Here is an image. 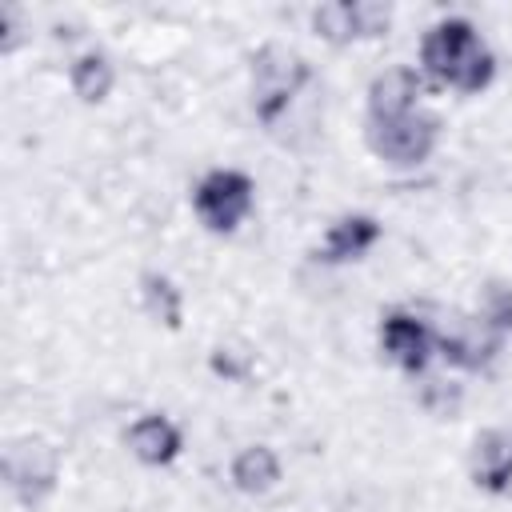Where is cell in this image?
I'll use <instances>...</instances> for the list:
<instances>
[{
	"label": "cell",
	"instance_id": "6da1fadb",
	"mask_svg": "<svg viewBox=\"0 0 512 512\" xmlns=\"http://www.w3.org/2000/svg\"><path fill=\"white\" fill-rule=\"evenodd\" d=\"M420 76L460 96H480L496 80V52L468 16H444L420 36Z\"/></svg>",
	"mask_w": 512,
	"mask_h": 512
},
{
	"label": "cell",
	"instance_id": "7a4b0ae2",
	"mask_svg": "<svg viewBox=\"0 0 512 512\" xmlns=\"http://www.w3.org/2000/svg\"><path fill=\"white\" fill-rule=\"evenodd\" d=\"M444 124L436 112H408V116H392V120H364V144L368 152L388 164V168H420L432 160V152L440 148Z\"/></svg>",
	"mask_w": 512,
	"mask_h": 512
},
{
	"label": "cell",
	"instance_id": "3957f363",
	"mask_svg": "<svg viewBox=\"0 0 512 512\" xmlns=\"http://www.w3.org/2000/svg\"><path fill=\"white\" fill-rule=\"evenodd\" d=\"M256 208V180L244 168H208L192 188V212L212 236H232Z\"/></svg>",
	"mask_w": 512,
	"mask_h": 512
},
{
	"label": "cell",
	"instance_id": "277c9868",
	"mask_svg": "<svg viewBox=\"0 0 512 512\" xmlns=\"http://www.w3.org/2000/svg\"><path fill=\"white\" fill-rule=\"evenodd\" d=\"M252 112L260 124H276L288 104L296 100V92L312 80V68L308 60L292 56V52H280V48H264L256 60H252Z\"/></svg>",
	"mask_w": 512,
	"mask_h": 512
},
{
	"label": "cell",
	"instance_id": "5b68a950",
	"mask_svg": "<svg viewBox=\"0 0 512 512\" xmlns=\"http://www.w3.org/2000/svg\"><path fill=\"white\" fill-rule=\"evenodd\" d=\"M380 352L404 376H424L428 364H432V356H436V332L416 312L392 308V312L380 316Z\"/></svg>",
	"mask_w": 512,
	"mask_h": 512
},
{
	"label": "cell",
	"instance_id": "8992f818",
	"mask_svg": "<svg viewBox=\"0 0 512 512\" xmlns=\"http://www.w3.org/2000/svg\"><path fill=\"white\" fill-rule=\"evenodd\" d=\"M4 480L8 488L24 500V504H40L56 480H60V456L56 448L40 444V440H16L4 452Z\"/></svg>",
	"mask_w": 512,
	"mask_h": 512
},
{
	"label": "cell",
	"instance_id": "52a82bcc",
	"mask_svg": "<svg viewBox=\"0 0 512 512\" xmlns=\"http://www.w3.org/2000/svg\"><path fill=\"white\" fill-rule=\"evenodd\" d=\"M424 96V76L412 64H392L384 72L372 76L368 92H364V120H392V116H408L420 108Z\"/></svg>",
	"mask_w": 512,
	"mask_h": 512
},
{
	"label": "cell",
	"instance_id": "ba28073f",
	"mask_svg": "<svg viewBox=\"0 0 512 512\" xmlns=\"http://www.w3.org/2000/svg\"><path fill=\"white\" fill-rule=\"evenodd\" d=\"M384 236V224L372 216V212H344L328 224L320 248H316V260L320 264H348V260H360L368 256Z\"/></svg>",
	"mask_w": 512,
	"mask_h": 512
},
{
	"label": "cell",
	"instance_id": "9c48e42d",
	"mask_svg": "<svg viewBox=\"0 0 512 512\" xmlns=\"http://www.w3.org/2000/svg\"><path fill=\"white\" fill-rule=\"evenodd\" d=\"M124 444H128V452H132L140 464H148V468H168V464H176L180 452H184V432H180V424L168 420L164 412H144V416H136V420L128 424Z\"/></svg>",
	"mask_w": 512,
	"mask_h": 512
},
{
	"label": "cell",
	"instance_id": "30bf717a",
	"mask_svg": "<svg viewBox=\"0 0 512 512\" xmlns=\"http://www.w3.org/2000/svg\"><path fill=\"white\" fill-rule=\"evenodd\" d=\"M468 472H472V484L476 488H484V492H508L512 488V432L484 428L472 440Z\"/></svg>",
	"mask_w": 512,
	"mask_h": 512
},
{
	"label": "cell",
	"instance_id": "8fae6325",
	"mask_svg": "<svg viewBox=\"0 0 512 512\" xmlns=\"http://www.w3.org/2000/svg\"><path fill=\"white\" fill-rule=\"evenodd\" d=\"M280 476H284V464L272 444H244L228 464V480L244 496H268L280 484Z\"/></svg>",
	"mask_w": 512,
	"mask_h": 512
},
{
	"label": "cell",
	"instance_id": "7c38bea8",
	"mask_svg": "<svg viewBox=\"0 0 512 512\" xmlns=\"http://www.w3.org/2000/svg\"><path fill=\"white\" fill-rule=\"evenodd\" d=\"M68 84H72V92H76L80 104H104L112 96V88H116V64H112V56L100 52V48L80 52L68 64Z\"/></svg>",
	"mask_w": 512,
	"mask_h": 512
},
{
	"label": "cell",
	"instance_id": "4fadbf2b",
	"mask_svg": "<svg viewBox=\"0 0 512 512\" xmlns=\"http://www.w3.org/2000/svg\"><path fill=\"white\" fill-rule=\"evenodd\" d=\"M496 352H500V336H492L484 324H480V336L476 332H436V356L456 368L480 372L492 364Z\"/></svg>",
	"mask_w": 512,
	"mask_h": 512
},
{
	"label": "cell",
	"instance_id": "5bb4252c",
	"mask_svg": "<svg viewBox=\"0 0 512 512\" xmlns=\"http://www.w3.org/2000/svg\"><path fill=\"white\" fill-rule=\"evenodd\" d=\"M140 300H144V312L156 324H164L168 332H176L184 324V292L176 288L172 276H164L156 268L140 272Z\"/></svg>",
	"mask_w": 512,
	"mask_h": 512
},
{
	"label": "cell",
	"instance_id": "9a60e30c",
	"mask_svg": "<svg viewBox=\"0 0 512 512\" xmlns=\"http://www.w3.org/2000/svg\"><path fill=\"white\" fill-rule=\"evenodd\" d=\"M312 32L328 44H352L356 36V16H352V0H328L312 12Z\"/></svg>",
	"mask_w": 512,
	"mask_h": 512
},
{
	"label": "cell",
	"instance_id": "2e32d148",
	"mask_svg": "<svg viewBox=\"0 0 512 512\" xmlns=\"http://www.w3.org/2000/svg\"><path fill=\"white\" fill-rule=\"evenodd\" d=\"M480 324H484L492 336H500V340L512 332V288H508V284H488V288H484Z\"/></svg>",
	"mask_w": 512,
	"mask_h": 512
},
{
	"label": "cell",
	"instance_id": "e0dca14e",
	"mask_svg": "<svg viewBox=\"0 0 512 512\" xmlns=\"http://www.w3.org/2000/svg\"><path fill=\"white\" fill-rule=\"evenodd\" d=\"M352 16H356L360 40H380L392 28V4H380V0H352Z\"/></svg>",
	"mask_w": 512,
	"mask_h": 512
}]
</instances>
